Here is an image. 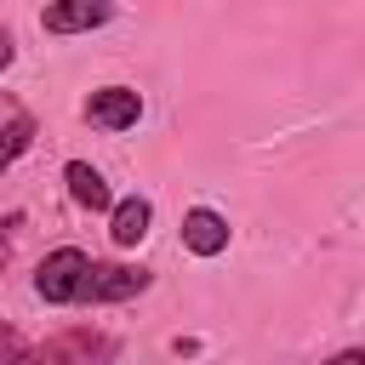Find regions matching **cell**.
<instances>
[{
	"label": "cell",
	"mask_w": 365,
	"mask_h": 365,
	"mask_svg": "<svg viewBox=\"0 0 365 365\" xmlns=\"http://www.w3.org/2000/svg\"><path fill=\"white\" fill-rule=\"evenodd\" d=\"M86 285H91V257H86L80 245H57V251H46V262L34 268V297L51 302V308L86 302Z\"/></svg>",
	"instance_id": "cell-1"
},
{
	"label": "cell",
	"mask_w": 365,
	"mask_h": 365,
	"mask_svg": "<svg viewBox=\"0 0 365 365\" xmlns=\"http://www.w3.org/2000/svg\"><path fill=\"white\" fill-rule=\"evenodd\" d=\"M108 359H114V336L103 331H57L51 342L23 354V365H108Z\"/></svg>",
	"instance_id": "cell-2"
},
{
	"label": "cell",
	"mask_w": 365,
	"mask_h": 365,
	"mask_svg": "<svg viewBox=\"0 0 365 365\" xmlns=\"http://www.w3.org/2000/svg\"><path fill=\"white\" fill-rule=\"evenodd\" d=\"M86 120H91L97 131H131V125L143 120V97H137L131 86H97V91L86 97Z\"/></svg>",
	"instance_id": "cell-3"
},
{
	"label": "cell",
	"mask_w": 365,
	"mask_h": 365,
	"mask_svg": "<svg viewBox=\"0 0 365 365\" xmlns=\"http://www.w3.org/2000/svg\"><path fill=\"white\" fill-rule=\"evenodd\" d=\"M148 268H125V262H91V285H86V302H131L148 291Z\"/></svg>",
	"instance_id": "cell-4"
},
{
	"label": "cell",
	"mask_w": 365,
	"mask_h": 365,
	"mask_svg": "<svg viewBox=\"0 0 365 365\" xmlns=\"http://www.w3.org/2000/svg\"><path fill=\"white\" fill-rule=\"evenodd\" d=\"M108 17H114L108 0H57L40 11V29L46 34H86V29H103Z\"/></svg>",
	"instance_id": "cell-5"
},
{
	"label": "cell",
	"mask_w": 365,
	"mask_h": 365,
	"mask_svg": "<svg viewBox=\"0 0 365 365\" xmlns=\"http://www.w3.org/2000/svg\"><path fill=\"white\" fill-rule=\"evenodd\" d=\"M182 245H188L194 257H222V251H228V217L211 211V205L182 211Z\"/></svg>",
	"instance_id": "cell-6"
},
{
	"label": "cell",
	"mask_w": 365,
	"mask_h": 365,
	"mask_svg": "<svg viewBox=\"0 0 365 365\" xmlns=\"http://www.w3.org/2000/svg\"><path fill=\"white\" fill-rule=\"evenodd\" d=\"M148 222H154V205H148L143 194H125V200L108 211V240H114L120 251H131V245L148 240Z\"/></svg>",
	"instance_id": "cell-7"
},
{
	"label": "cell",
	"mask_w": 365,
	"mask_h": 365,
	"mask_svg": "<svg viewBox=\"0 0 365 365\" xmlns=\"http://www.w3.org/2000/svg\"><path fill=\"white\" fill-rule=\"evenodd\" d=\"M63 182H68V200H74V205H86V211H114V194H108V182H103L97 165L68 160V165H63Z\"/></svg>",
	"instance_id": "cell-8"
},
{
	"label": "cell",
	"mask_w": 365,
	"mask_h": 365,
	"mask_svg": "<svg viewBox=\"0 0 365 365\" xmlns=\"http://www.w3.org/2000/svg\"><path fill=\"white\" fill-rule=\"evenodd\" d=\"M29 143H34V120H29V114H11V120H6V131H0V171H11V165H17V154H23Z\"/></svg>",
	"instance_id": "cell-9"
},
{
	"label": "cell",
	"mask_w": 365,
	"mask_h": 365,
	"mask_svg": "<svg viewBox=\"0 0 365 365\" xmlns=\"http://www.w3.org/2000/svg\"><path fill=\"white\" fill-rule=\"evenodd\" d=\"M23 354H29V342H23V336L0 319V365H23Z\"/></svg>",
	"instance_id": "cell-10"
},
{
	"label": "cell",
	"mask_w": 365,
	"mask_h": 365,
	"mask_svg": "<svg viewBox=\"0 0 365 365\" xmlns=\"http://www.w3.org/2000/svg\"><path fill=\"white\" fill-rule=\"evenodd\" d=\"M325 365H365V348H342V354H331Z\"/></svg>",
	"instance_id": "cell-11"
},
{
	"label": "cell",
	"mask_w": 365,
	"mask_h": 365,
	"mask_svg": "<svg viewBox=\"0 0 365 365\" xmlns=\"http://www.w3.org/2000/svg\"><path fill=\"white\" fill-rule=\"evenodd\" d=\"M11 57H17V46H11V34L0 29V68H11Z\"/></svg>",
	"instance_id": "cell-12"
}]
</instances>
